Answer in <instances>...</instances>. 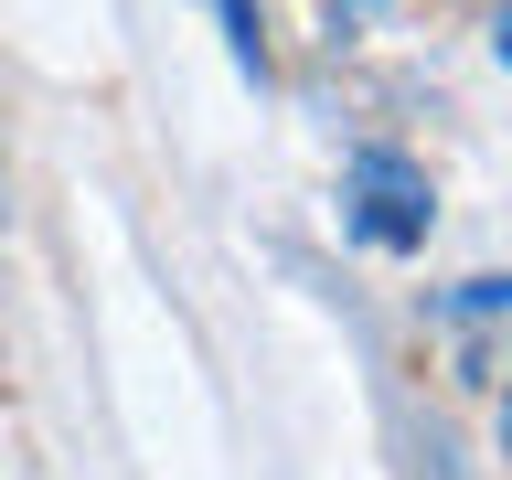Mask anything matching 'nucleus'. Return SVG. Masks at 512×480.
I'll return each mask as SVG.
<instances>
[{"label":"nucleus","mask_w":512,"mask_h":480,"mask_svg":"<svg viewBox=\"0 0 512 480\" xmlns=\"http://www.w3.org/2000/svg\"><path fill=\"white\" fill-rule=\"evenodd\" d=\"M224 11V43H235V64L246 75H267V22H256V0H214Z\"/></svg>","instance_id":"obj_2"},{"label":"nucleus","mask_w":512,"mask_h":480,"mask_svg":"<svg viewBox=\"0 0 512 480\" xmlns=\"http://www.w3.org/2000/svg\"><path fill=\"white\" fill-rule=\"evenodd\" d=\"M352 11H384V0H352Z\"/></svg>","instance_id":"obj_3"},{"label":"nucleus","mask_w":512,"mask_h":480,"mask_svg":"<svg viewBox=\"0 0 512 480\" xmlns=\"http://www.w3.org/2000/svg\"><path fill=\"white\" fill-rule=\"evenodd\" d=\"M342 203H352V224L374 235V246H427V224H438V203H427V171L416 160H395V150H363L342 171Z\"/></svg>","instance_id":"obj_1"}]
</instances>
